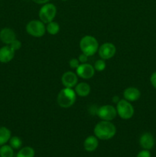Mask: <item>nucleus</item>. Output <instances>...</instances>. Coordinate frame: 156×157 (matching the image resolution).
<instances>
[{"mask_svg": "<svg viewBox=\"0 0 156 157\" xmlns=\"http://www.w3.org/2000/svg\"><path fill=\"white\" fill-rule=\"evenodd\" d=\"M94 135L99 140H108L112 139L116 133V127L110 121H102L94 127Z\"/></svg>", "mask_w": 156, "mask_h": 157, "instance_id": "obj_1", "label": "nucleus"}, {"mask_svg": "<svg viewBox=\"0 0 156 157\" xmlns=\"http://www.w3.org/2000/svg\"><path fill=\"white\" fill-rule=\"evenodd\" d=\"M76 98V94L75 90L69 87H64L58 94L57 101L60 107L63 108H69L74 104Z\"/></svg>", "mask_w": 156, "mask_h": 157, "instance_id": "obj_2", "label": "nucleus"}, {"mask_svg": "<svg viewBox=\"0 0 156 157\" xmlns=\"http://www.w3.org/2000/svg\"><path fill=\"white\" fill-rule=\"evenodd\" d=\"M80 48L82 53L90 57L94 55L98 52L99 44L96 38L92 35H86L81 38L80 41Z\"/></svg>", "mask_w": 156, "mask_h": 157, "instance_id": "obj_3", "label": "nucleus"}, {"mask_svg": "<svg viewBox=\"0 0 156 157\" xmlns=\"http://www.w3.org/2000/svg\"><path fill=\"white\" fill-rule=\"evenodd\" d=\"M116 111L117 115L123 120L130 119L132 117L135 113L134 107L131 103L125 99L119 100L116 104Z\"/></svg>", "mask_w": 156, "mask_h": 157, "instance_id": "obj_4", "label": "nucleus"}, {"mask_svg": "<svg viewBox=\"0 0 156 157\" xmlns=\"http://www.w3.org/2000/svg\"><path fill=\"white\" fill-rule=\"evenodd\" d=\"M57 14V7L53 3L44 4L39 10V18L44 23H49L54 20Z\"/></svg>", "mask_w": 156, "mask_h": 157, "instance_id": "obj_5", "label": "nucleus"}, {"mask_svg": "<svg viewBox=\"0 0 156 157\" xmlns=\"http://www.w3.org/2000/svg\"><path fill=\"white\" fill-rule=\"evenodd\" d=\"M26 32L31 36L35 38H41L46 32L44 23L41 20H32L26 25Z\"/></svg>", "mask_w": 156, "mask_h": 157, "instance_id": "obj_6", "label": "nucleus"}, {"mask_svg": "<svg viewBox=\"0 0 156 157\" xmlns=\"http://www.w3.org/2000/svg\"><path fill=\"white\" fill-rule=\"evenodd\" d=\"M96 114L102 121H111L116 117L117 111L113 106L103 105L98 108Z\"/></svg>", "mask_w": 156, "mask_h": 157, "instance_id": "obj_7", "label": "nucleus"}, {"mask_svg": "<svg viewBox=\"0 0 156 157\" xmlns=\"http://www.w3.org/2000/svg\"><path fill=\"white\" fill-rule=\"evenodd\" d=\"M98 52H99V55L101 59L109 60L116 55V48L113 43L106 42L99 47Z\"/></svg>", "mask_w": 156, "mask_h": 157, "instance_id": "obj_8", "label": "nucleus"}, {"mask_svg": "<svg viewBox=\"0 0 156 157\" xmlns=\"http://www.w3.org/2000/svg\"><path fill=\"white\" fill-rule=\"evenodd\" d=\"M76 70L77 76L85 80L92 78L95 74V69L93 66L90 64H87V63L80 64L79 67Z\"/></svg>", "mask_w": 156, "mask_h": 157, "instance_id": "obj_9", "label": "nucleus"}, {"mask_svg": "<svg viewBox=\"0 0 156 157\" xmlns=\"http://www.w3.org/2000/svg\"><path fill=\"white\" fill-rule=\"evenodd\" d=\"M61 81H62V84L64 87L73 88L77 84L78 76L76 74L73 73V72L67 71L62 75Z\"/></svg>", "mask_w": 156, "mask_h": 157, "instance_id": "obj_10", "label": "nucleus"}, {"mask_svg": "<svg viewBox=\"0 0 156 157\" xmlns=\"http://www.w3.org/2000/svg\"><path fill=\"white\" fill-rule=\"evenodd\" d=\"M154 138L150 133H144L139 139V144L143 150H150L154 146Z\"/></svg>", "mask_w": 156, "mask_h": 157, "instance_id": "obj_11", "label": "nucleus"}, {"mask_svg": "<svg viewBox=\"0 0 156 157\" xmlns=\"http://www.w3.org/2000/svg\"><path fill=\"white\" fill-rule=\"evenodd\" d=\"M16 39L15 32L9 28H4L0 32V40L4 44L9 45L12 41Z\"/></svg>", "mask_w": 156, "mask_h": 157, "instance_id": "obj_12", "label": "nucleus"}, {"mask_svg": "<svg viewBox=\"0 0 156 157\" xmlns=\"http://www.w3.org/2000/svg\"><path fill=\"white\" fill-rule=\"evenodd\" d=\"M15 52L10 45H6L0 48V62L9 63L15 57Z\"/></svg>", "mask_w": 156, "mask_h": 157, "instance_id": "obj_13", "label": "nucleus"}, {"mask_svg": "<svg viewBox=\"0 0 156 157\" xmlns=\"http://www.w3.org/2000/svg\"><path fill=\"white\" fill-rule=\"evenodd\" d=\"M124 99L129 102H133L139 100L141 97V92L138 88L134 87H130L125 89L123 92Z\"/></svg>", "mask_w": 156, "mask_h": 157, "instance_id": "obj_14", "label": "nucleus"}, {"mask_svg": "<svg viewBox=\"0 0 156 157\" xmlns=\"http://www.w3.org/2000/svg\"><path fill=\"white\" fill-rule=\"evenodd\" d=\"M99 145L98 138L96 136H89L84 142V147L86 151L93 152L97 149Z\"/></svg>", "mask_w": 156, "mask_h": 157, "instance_id": "obj_15", "label": "nucleus"}, {"mask_svg": "<svg viewBox=\"0 0 156 157\" xmlns=\"http://www.w3.org/2000/svg\"><path fill=\"white\" fill-rule=\"evenodd\" d=\"M74 90L76 92V95L84 98V97H87L90 94L91 88H90V86L87 83L81 82L75 86Z\"/></svg>", "mask_w": 156, "mask_h": 157, "instance_id": "obj_16", "label": "nucleus"}, {"mask_svg": "<svg viewBox=\"0 0 156 157\" xmlns=\"http://www.w3.org/2000/svg\"><path fill=\"white\" fill-rule=\"evenodd\" d=\"M10 130L6 127H0V147L5 145L9 141L11 138Z\"/></svg>", "mask_w": 156, "mask_h": 157, "instance_id": "obj_17", "label": "nucleus"}, {"mask_svg": "<svg viewBox=\"0 0 156 157\" xmlns=\"http://www.w3.org/2000/svg\"><path fill=\"white\" fill-rule=\"evenodd\" d=\"M35 152L32 147H24L17 153L16 157H35Z\"/></svg>", "mask_w": 156, "mask_h": 157, "instance_id": "obj_18", "label": "nucleus"}, {"mask_svg": "<svg viewBox=\"0 0 156 157\" xmlns=\"http://www.w3.org/2000/svg\"><path fill=\"white\" fill-rule=\"evenodd\" d=\"M14 149L10 145H2L0 147V157H13Z\"/></svg>", "mask_w": 156, "mask_h": 157, "instance_id": "obj_19", "label": "nucleus"}, {"mask_svg": "<svg viewBox=\"0 0 156 157\" xmlns=\"http://www.w3.org/2000/svg\"><path fill=\"white\" fill-rule=\"evenodd\" d=\"M46 31L51 35H57L60 31L59 24L58 22H56V21H54L47 23V26H46Z\"/></svg>", "mask_w": 156, "mask_h": 157, "instance_id": "obj_20", "label": "nucleus"}, {"mask_svg": "<svg viewBox=\"0 0 156 157\" xmlns=\"http://www.w3.org/2000/svg\"><path fill=\"white\" fill-rule=\"evenodd\" d=\"M9 145L14 149V150H19L22 146V140L18 136H12L9 140Z\"/></svg>", "mask_w": 156, "mask_h": 157, "instance_id": "obj_21", "label": "nucleus"}, {"mask_svg": "<svg viewBox=\"0 0 156 157\" xmlns=\"http://www.w3.org/2000/svg\"><path fill=\"white\" fill-rule=\"evenodd\" d=\"M95 71H102L105 70L106 68V62L103 59H99L95 62L94 66Z\"/></svg>", "mask_w": 156, "mask_h": 157, "instance_id": "obj_22", "label": "nucleus"}, {"mask_svg": "<svg viewBox=\"0 0 156 157\" xmlns=\"http://www.w3.org/2000/svg\"><path fill=\"white\" fill-rule=\"evenodd\" d=\"M9 45H10V47L12 48L13 49L14 51H18V50H19L20 48H21V42L19 41V40L15 39V41H12V42Z\"/></svg>", "mask_w": 156, "mask_h": 157, "instance_id": "obj_23", "label": "nucleus"}, {"mask_svg": "<svg viewBox=\"0 0 156 157\" xmlns=\"http://www.w3.org/2000/svg\"><path fill=\"white\" fill-rule=\"evenodd\" d=\"M70 67L73 69H76L80 65V61L77 58H72L69 61Z\"/></svg>", "mask_w": 156, "mask_h": 157, "instance_id": "obj_24", "label": "nucleus"}, {"mask_svg": "<svg viewBox=\"0 0 156 157\" xmlns=\"http://www.w3.org/2000/svg\"><path fill=\"white\" fill-rule=\"evenodd\" d=\"M136 157H151V153L148 150H143L139 152Z\"/></svg>", "mask_w": 156, "mask_h": 157, "instance_id": "obj_25", "label": "nucleus"}, {"mask_svg": "<svg viewBox=\"0 0 156 157\" xmlns=\"http://www.w3.org/2000/svg\"><path fill=\"white\" fill-rule=\"evenodd\" d=\"M88 57L87 55L85 54L82 53L81 55H80L79 58H78V60H79L80 63L81 64H84V63H87V61H88Z\"/></svg>", "mask_w": 156, "mask_h": 157, "instance_id": "obj_26", "label": "nucleus"}, {"mask_svg": "<svg viewBox=\"0 0 156 157\" xmlns=\"http://www.w3.org/2000/svg\"><path fill=\"white\" fill-rule=\"evenodd\" d=\"M150 81H151V85L153 86L154 89H156V71H154V73H152V75H151V78H150Z\"/></svg>", "mask_w": 156, "mask_h": 157, "instance_id": "obj_27", "label": "nucleus"}, {"mask_svg": "<svg viewBox=\"0 0 156 157\" xmlns=\"http://www.w3.org/2000/svg\"><path fill=\"white\" fill-rule=\"evenodd\" d=\"M32 1H33L35 3H36V4L44 5V4H46V3L49 2L50 0H32Z\"/></svg>", "mask_w": 156, "mask_h": 157, "instance_id": "obj_28", "label": "nucleus"}, {"mask_svg": "<svg viewBox=\"0 0 156 157\" xmlns=\"http://www.w3.org/2000/svg\"><path fill=\"white\" fill-rule=\"evenodd\" d=\"M119 100H120V99H119V97H118V96H114L113 98V103H116V104H117V103L119 101Z\"/></svg>", "mask_w": 156, "mask_h": 157, "instance_id": "obj_29", "label": "nucleus"}, {"mask_svg": "<svg viewBox=\"0 0 156 157\" xmlns=\"http://www.w3.org/2000/svg\"><path fill=\"white\" fill-rule=\"evenodd\" d=\"M62 1H67V0H62Z\"/></svg>", "mask_w": 156, "mask_h": 157, "instance_id": "obj_30", "label": "nucleus"}]
</instances>
